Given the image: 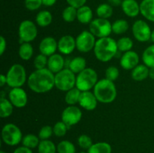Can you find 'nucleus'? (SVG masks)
<instances>
[{"label": "nucleus", "mask_w": 154, "mask_h": 153, "mask_svg": "<svg viewBox=\"0 0 154 153\" xmlns=\"http://www.w3.org/2000/svg\"><path fill=\"white\" fill-rule=\"evenodd\" d=\"M96 13L98 17L108 20V18L111 17L114 13L113 6H111L109 3H102L96 8Z\"/></svg>", "instance_id": "nucleus-25"}, {"label": "nucleus", "mask_w": 154, "mask_h": 153, "mask_svg": "<svg viewBox=\"0 0 154 153\" xmlns=\"http://www.w3.org/2000/svg\"><path fill=\"white\" fill-rule=\"evenodd\" d=\"M14 105L9 99L1 98L0 99V117L1 118H7L9 117L13 112Z\"/></svg>", "instance_id": "nucleus-28"}, {"label": "nucleus", "mask_w": 154, "mask_h": 153, "mask_svg": "<svg viewBox=\"0 0 154 153\" xmlns=\"http://www.w3.org/2000/svg\"><path fill=\"white\" fill-rule=\"evenodd\" d=\"M139 63V56L135 51L129 50L124 52L120 58V64L125 70H132Z\"/></svg>", "instance_id": "nucleus-14"}, {"label": "nucleus", "mask_w": 154, "mask_h": 153, "mask_svg": "<svg viewBox=\"0 0 154 153\" xmlns=\"http://www.w3.org/2000/svg\"><path fill=\"white\" fill-rule=\"evenodd\" d=\"M57 146L50 140H41L38 146V153H57Z\"/></svg>", "instance_id": "nucleus-31"}, {"label": "nucleus", "mask_w": 154, "mask_h": 153, "mask_svg": "<svg viewBox=\"0 0 154 153\" xmlns=\"http://www.w3.org/2000/svg\"><path fill=\"white\" fill-rule=\"evenodd\" d=\"M13 153H33L32 150L29 148L24 146H18L16 148L14 151Z\"/></svg>", "instance_id": "nucleus-44"}, {"label": "nucleus", "mask_w": 154, "mask_h": 153, "mask_svg": "<svg viewBox=\"0 0 154 153\" xmlns=\"http://www.w3.org/2000/svg\"><path fill=\"white\" fill-rule=\"evenodd\" d=\"M7 85L11 88H20L26 81V72L22 64H14L9 68L6 74Z\"/></svg>", "instance_id": "nucleus-5"}, {"label": "nucleus", "mask_w": 154, "mask_h": 153, "mask_svg": "<svg viewBox=\"0 0 154 153\" xmlns=\"http://www.w3.org/2000/svg\"><path fill=\"white\" fill-rule=\"evenodd\" d=\"M40 138L38 136L33 134H28L23 137L22 144L24 146L29 148L31 149L38 148L39 143H40Z\"/></svg>", "instance_id": "nucleus-30"}, {"label": "nucleus", "mask_w": 154, "mask_h": 153, "mask_svg": "<svg viewBox=\"0 0 154 153\" xmlns=\"http://www.w3.org/2000/svg\"><path fill=\"white\" fill-rule=\"evenodd\" d=\"M150 40L153 41V43L154 44V29L152 31V33H151V37H150Z\"/></svg>", "instance_id": "nucleus-51"}, {"label": "nucleus", "mask_w": 154, "mask_h": 153, "mask_svg": "<svg viewBox=\"0 0 154 153\" xmlns=\"http://www.w3.org/2000/svg\"><path fill=\"white\" fill-rule=\"evenodd\" d=\"M98 102L99 101L93 92L90 91L81 92L78 104L86 110L91 111L96 109Z\"/></svg>", "instance_id": "nucleus-15"}, {"label": "nucleus", "mask_w": 154, "mask_h": 153, "mask_svg": "<svg viewBox=\"0 0 154 153\" xmlns=\"http://www.w3.org/2000/svg\"><path fill=\"white\" fill-rule=\"evenodd\" d=\"M77 11H78V9L75 8L70 5L67 6L63 10V14H62L63 20L66 22H73L75 19H77Z\"/></svg>", "instance_id": "nucleus-36"}, {"label": "nucleus", "mask_w": 154, "mask_h": 153, "mask_svg": "<svg viewBox=\"0 0 154 153\" xmlns=\"http://www.w3.org/2000/svg\"><path fill=\"white\" fill-rule=\"evenodd\" d=\"M121 8L123 13L129 17H136L140 13V4L136 0H123Z\"/></svg>", "instance_id": "nucleus-18"}, {"label": "nucleus", "mask_w": 154, "mask_h": 153, "mask_svg": "<svg viewBox=\"0 0 154 153\" xmlns=\"http://www.w3.org/2000/svg\"><path fill=\"white\" fill-rule=\"evenodd\" d=\"M55 86L57 89L63 92L76 86V76L69 68H64L55 74Z\"/></svg>", "instance_id": "nucleus-6"}, {"label": "nucleus", "mask_w": 154, "mask_h": 153, "mask_svg": "<svg viewBox=\"0 0 154 153\" xmlns=\"http://www.w3.org/2000/svg\"><path fill=\"white\" fill-rule=\"evenodd\" d=\"M79 153H88V152H81Z\"/></svg>", "instance_id": "nucleus-53"}, {"label": "nucleus", "mask_w": 154, "mask_h": 153, "mask_svg": "<svg viewBox=\"0 0 154 153\" xmlns=\"http://www.w3.org/2000/svg\"><path fill=\"white\" fill-rule=\"evenodd\" d=\"M76 48L81 52H88L94 49L96 37L90 31H83L76 38Z\"/></svg>", "instance_id": "nucleus-11"}, {"label": "nucleus", "mask_w": 154, "mask_h": 153, "mask_svg": "<svg viewBox=\"0 0 154 153\" xmlns=\"http://www.w3.org/2000/svg\"><path fill=\"white\" fill-rule=\"evenodd\" d=\"M88 153H111L112 148L108 142H98L93 143L92 146L87 150Z\"/></svg>", "instance_id": "nucleus-27"}, {"label": "nucleus", "mask_w": 154, "mask_h": 153, "mask_svg": "<svg viewBox=\"0 0 154 153\" xmlns=\"http://www.w3.org/2000/svg\"><path fill=\"white\" fill-rule=\"evenodd\" d=\"M6 46H7V43H6L5 38L3 36H1L0 37V55L1 56L4 54L6 50Z\"/></svg>", "instance_id": "nucleus-45"}, {"label": "nucleus", "mask_w": 154, "mask_h": 153, "mask_svg": "<svg viewBox=\"0 0 154 153\" xmlns=\"http://www.w3.org/2000/svg\"><path fill=\"white\" fill-rule=\"evenodd\" d=\"M149 68L145 64H138L132 69L131 76L135 81H142L149 77Z\"/></svg>", "instance_id": "nucleus-22"}, {"label": "nucleus", "mask_w": 154, "mask_h": 153, "mask_svg": "<svg viewBox=\"0 0 154 153\" xmlns=\"http://www.w3.org/2000/svg\"><path fill=\"white\" fill-rule=\"evenodd\" d=\"M87 1V0H66L69 5L72 6L77 9L85 5Z\"/></svg>", "instance_id": "nucleus-43"}, {"label": "nucleus", "mask_w": 154, "mask_h": 153, "mask_svg": "<svg viewBox=\"0 0 154 153\" xmlns=\"http://www.w3.org/2000/svg\"><path fill=\"white\" fill-rule=\"evenodd\" d=\"M120 76V70L115 66H110L105 70V78L111 81H115Z\"/></svg>", "instance_id": "nucleus-40"}, {"label": "nucleus", "mask_w": 154, "mask_h": 153, "mask_svg": "<svg viewBox=\"0 0 154 153\" xmlns=\"http://www.w3.org/2000/svg\"><path fill=\"white\" fill-rule=\"evenodd\" d=\"M149 77L154 80V67L150 68V70H149Z\"/></svg>", "instance_id": "nucleus-49"}, {"label": "nucleus", "mask_w": 154, "mask_h": 153, "mask_svg": "<svg viewBox=\"0 0 154 153\" xmlns=\"http://www.w3.org/2000/svg\"><path fill=\"white\" fill-rule=\"evenodd\" d=\"M93 50L95 56L99 61L108 62L117 53V41L111 37L99 38L96 40Z\"/></svg>", "instance_id": "nucleus-2"}, {"label": "nucleus", "mask_w": 154, "mask_h": 153, "mask_svg": "<svg viewBox=\"0 0 154 153\" xmlns=\"http://www.w3.org/2000/svg\"><path fill=\"white\" fill-rule=\"evenodd\" d=\"M48 56L44 55V54L40 53L35 58L33 64H34V67L35 68V69L37 70V69L45 68L46 66H48Z\"/></svg>", "instance_id": "nucleus-38"}, {"label": "nucleus", "mask_w": 154, "mask_h": 153, "mask_svg": "<svg viewBox=\"0 0 154 153\" xmlns=\"http://www.w3.org/2000/svg\"><path fill=\"white\" fill-rule=\"evenodd\" d=\"M37 34L38 29L35 22L29 20H25L20 22L18 28V35L21 44L24 42L30 43L36 38Z\"/></svg>", "instance_id": "nucleus-9"}, {"label": "nucleus", "mask_w": 154, "mask_h": 153, "mask_svg": "<svg viewBox=\"0 0 154 153\" xmlns=\"http://www.w3.org/2000/svg\"><path fill=\"white\" fill-rule=\"evenodd\" d=\"M22 131L13 123H8L2 129V140L5 144L10 146H15L22 142Z\"/></svg>", "instance_id": "nucleus-7"}, {"label": "nucleus", "mask_w": 154, "mask_h": 153, "mask_svg": "<svg viewBox=\"0 0 154 153\" xmlns=\"http://www.w3.org/2000/svg\"><path fill=\"white\" fill-rule=\"evenodd\" d=\"M140 13L146 20L154 22V0H142L140 3Z\"/></svg>", "instance_id": "nucleus-20"}, {"label": "nucleus", "mask_w": 154, "mask_h": 153, "mask_svg": "<svg viewBox=\"0 0 154 153\" xmlns=\"http://www.w3.org/2000/svg\"><path fill=\"white\" fill-rule=\"evenodd\" d=\"M24 4L27 10L34 11L40 8L43 3H42V0H25Z\"/></svg>", "instance_id": "nucleus-42"}, {"label": "nucleus", "mask_w": 154, "mask_h": 153, "mask_svg": "<svg viewBox=\"0 0 154 153\" xmlns=\"http://www.w3.org/2000/svg\"><path fill=\"white\" fill-rule=\"evenodd\" d=\"M8 99L14 105V106L17 108L24 107L28 101L26 92L21 87L12 88L9 92Z\"/></svg>", "instance_id": "nucleus-13"}, {"label": "nucleus", "mask_w": 154, "mask_h": 153, "mask_svg": "<svg viewBox=\"0 0 154 153\" xmlns=\"http://www.w3.org/2000/svg\"><path fill=\"white\" fill-rule=\"evenodd\" d=\"M142 61L149 68L154 67V44L147 46L144 50L142 53Z\"/></svg>", "instance_id": "nucleus-29"}, {"label": "nucleus", "mask_w": 154, "mask_h": 153, "mask_svg": "<svg viewBox=\"0 0 154 153\" xmlns=\"http://www.w3.org/2000/svg\"><path fill=\"white\" fill-rule=\"evenodd\" d=\"M121 153H125V152H121Z\"/></svg>", "instance_id": "nucleus-54"}, {"label": "nucleus", "mask_w": 154, "mask_h": 153, "mask_svg": "<svg viewBox=\"0 0 154 153\" xmlns=\"http://www.w3.org/2000/svg\"><path fill=\"white\" fill-rule=\"evenodd\" d=\"M93 10L88 5H84L78 8L77 20L82 24L90 23L93 20Z\"/></svg>", "instance_id": "nucleus-21"}, {"label": "nucleus", "mask_w": 154, "mask_h": 153, "mask_svg": "<svg viewBox=\"0 0 154 153\" xmlns=\"http://www.w3.org/2000/svg\"><path fill=\"white\" fill-rule=\"evenodd\" d=\"M118 51L120 52H127L132 50L133 46V41L129 37H122L117 41Z\"/></svg>", "instance_id": "nucleus-35"}, {"label": "nucleus", "mask_w": 154, "mask_h": 153, "mask_svg": "<svg viewBox=\"0 0 154 153\" xmlns=\"http://www.w3.org/2000/svg\"><path fill=\"white\" fill-rule=\"evenodd\" d=\"M58 50V42L53 37H45L39 44V51L42 54L51 56Z\"/></svg>", "instance_id": "nucleus-17"}, {"label": "nucleus", "mask_w": 154, "mask_h": 153, "mask_svg": "<svg viewBox=\"0 0 154 153\" xmlns=\"http://www.w3.org/2000/svg\"><path fill=\"white\" fill-rule=\"evenodd\" d=\"M81 91H80L76 86L72 89L66 92L65 96V101L69 105H75L79 101L80 96H81Z\"/></svg>", "instance_id": "nucleus-32"}, {"label": "nucleus", "mask_w": 154, "mask_h": 153, "mask_svg": "<svg viewBox=\"0 0 154 153\" xmlns=\"http://www.w3.org/2000/svg\"><path fill=\"white\" fill-rule=\"evenodd\" d=\"M5 94L6 93L4 91H1V92H0V99L1 98H5Z\"/></svg>", "instance_id": "nucleus-50"}, {"label": "nucleus", "mask_w": 154, "mask_h": 153, "mask_svg": "<svg viewBox=\"0 0 154 153\" xmlns=\"http://www.w3.org/2000/svg\"><path fill=\"white\" fill-rule=\"evenodd\" d=\"M27 83L34 92H48L55 86V74L48 68L37 69L29 76Z\"/></svg>", "instance_id": "nucleus-1"}, {"label": "nucleus", "mask_w": 154, "mask_h": 153, "mask_svg": "<svg viewBox=\"0 0 154 153\" xmlns=\"http://www.w3.org/2000/svg\"><path fill=\"white\" fill-rule=\"evenodd\" d=\"M65 60L63 56L59 53H54L49 56L48 62V68L56 74L64 69Z\"/></svg>", "instance_id": "nucleus-19"}, {"label": "nucleus", "mask_w": 154, "mask_h": 153, "mask_svg": "<svg viewBox=\"0 0 154 153\" xmlns=\"http://www.w3.org/2000/svg\"><path fill=\"white\" fill-rule=\"evenodd\" d=\"M87 62L85 58L81 56H77L72 58L69 64V68L75 74H79L86 68Z\"/></svg>", "instance_id": "nucleus-23"}, {"label": "nucleus", "mask_w": 154, "mask_h": 153, "mask_svg": "<svg viewBox=\"0 0 154 153\" xmlns=\"http://www.w3.org/2000/svg\"><path fill=\"white\" fill-rule=\"evenodd\" d=\"M90 32L98 38L109 37L112 32V24L108 19L97 17L93 20L89 26Z\"/></svg>", "instance_id": "nucleus-8"}, {"label": "nucleus", "mask_w": 154, "mask_h": 153, "mask_svg": "<svg viewBox=\"0 0 154 153\" xmlns=\"http://www.w3.org/2000/svg\"><path fill=\"white\" fill-rule=\"evenodd\" d=\"M78 143L81 148L86 150H88L93 144L90 136L87 134H81V136H79V137L78 138Z\"/></svg>", "instance_id": "nucleus-39"}, {"label": "nucleus", "mask_w": 154, "mask_h": 153, "mask_svg": "<svg viewBox=\"0 0 154 153\" xmlns=\"http://www.w3.org/2000/svg\"><path fill=\"white\" fill-rule=\"evenodd\" d=\"M129 28V23L126 20H117L112 23V32L116 34H124L128 31Z\"/></svg>", "instance_id": "nucleus-33"}, {"label": "nucleus", "mask_w": 154, "mask_h": 153, "mask_svg": "<svg viewBox=\"0 0 154 153\" xmlns=\"http://www.w3.org/2000/svg\"><path fill=\"white\" fill-rule=\"evenodd\" d=\"M98 74L91 68H86L76 76V87L81 92L90 91L98 82Z\"/></svg>", "instance_id": "nucleus-4"}, {"label": "nucleus", "mask_w": 154, "mask_h": 153, "mask_svg": "<svg viewBox=\"0 0 154 153\" xmlns=\"http://www.w3.org/2000/svg\"><path fill=\"white\" fill-rule=\"evenodd\" d=\"M0 153H6V152L5 151H3V150H1V151H0Z\"/></svg>", "instance_id": "nucleus-52"}, {"label": "nucleus", "mask_w": 154, "mask_h": 153, "mask_svg": "<svg viewBox=\"0 0 154 153\" xmlns=\"http://www.w3.org/2000/svg\"><path fill=\"white\" fill-rule=\"evenodd\" d=\"M69 128V126L67 124H65L63 121L57 122L54 126L53 127V130H54V134L55 136L57 137H62L64 136L67 133L68 129Z\"/></svg>", "instance_id": "nucleus-37"}, {"label": "nucleus", "mask_w": 154, "mask_h": 153, "mask_svg": "<svg viewBox=\"0 0 154 153\" xmlns=\"http://www.w3.org/2000/svg\"><path fill=\"white\" fill-rule=\"evenodd\" d=\"M76 48V39L72 35L66 34L60 38L58 41V50L64 55H69Z\"/></svg>", "instance_id": "nucleus-16"}, {"label": "nucleus", "mask_w": 154, "mask_h": 153, "mask_svg": "<svg viewBox=\"0 0 154 153\" xmlns=\"http://www.w3.org/2000/svg\"><path fill=\"white\" fill-rule=\"evenodd\" d=\"M57 2V0H42L43 5L47 6V7H51L54 5Z\"/></svg>", "instance_id": "nucleus-46"}, {"label": "nucleus", "mask_w": 154, "mask_h": 153, "mask_svg": "<svg viewBox=\"0 0 154 153\" xmlns=\"http://www.w3.org/2000/svg\"><path fill=\"white\" fill-rule=\"evenodd\" d=\"M108 3L111 4V6H119V5H121L122 4V2L123 0H108Z\"/></svg>", "instance_id": "nucleus-47"}, {"label": "nucleus", "mask_w": 154, "mask_h": 153, "mask_svg": "<svg viewBox=\"0 0 154 153\" xmlns=\"http://www.w3.org/2000/svg\"><path fill=\"white\" fill-rule=\"evenodd\" d=\"M152 30L150 26L143 20H138L132 25L134 38L140 42H147L150 40Z\"/></svg>", "instance_id": "nucleus-10"}, {"label": "nucleus", "mask_w": 154, "mask_h": 153, "mask_svg": "<svg viewBox=\"0 0 154 153\" xmlns=\"http://www.w3.org/2000/svg\"><path fill=\"white\" fill-rule=\"evenodd\" d=\"M5 84H7V77H6V75L1 74L0 75V86H4Z\"/></svg>", "instance_id": "nucleus-48"}, {"label": "nucleus", "mask_w": 154, "mask_h": 153, "mask_svg": "<svg viewBox=\"0 0 154 153\" xmlns=\"http://www.w3.org/2000/svg\"><path fill=\"white\" fill-rule=\"evenodd\" d=\"M57 153H76L75 145L69 140H62L57 146Z\"/></svg>", "instance_id": "nucleus-34"}, {"label": "nucleus", "mask_w": 154, "mask_h": 153, "mask_svg": "<svg viewBox=\"0 0 154 153\" xmlns=\"http://www.w3.org/2000/svg\"><path fill=\"white\" fill-rule=\"evenodd\" d=\"M93 93L98 101L103 104L112 103L117 94L114 82L106 78L98 81L93 88Z\"/></svg>", "instance_id": "nucleus-3"}, {"label": "nucleus", "mask_w": 154, "mask_h": 153, "mask_svg": "<svg viewBox=\"0 0 154 153\" xmlns=\"http://www.w3.org/2000/svg\"><path fill=\"white\" fill-rule=\"evenodd\" d=\"M34 52V50H33L32 46L30 43L28 42H24L20 44L19 47V50H18V54H19L20 57L21 59L24 60V61H28L32 58Z\"/></svg>", "instance_id": "nucleus-26"}, {"label": "nucleus", "mask_w": 154, "mask_h": 153, "mask_svg": "<svg viewBox=\"0 0 154 153\" xmlns=\"http://www.w3.org/2000/svg\"><path fill=\"white\" fill-rule=\"evenodd\" d=\"M52 20L53 16L48 10H41L36 15V23L41 27L48 26L52 22Z\"/></svg>", "instance_id": "nucleus-24"}, {"label": "nucleus", "mask_w": 154, "mask_h": 153, "mask_svg": "<svg viewBox=\"0 0 154 153\" xmlns=\"http://www.w3.org/2000/svg\"><path fill=\"white\" fill-rule=\"evenodd\" d=\"M53 134H54L53 128L50 125H45L43 126L39 130L38 137L40 138L41 140H49L53 135Z\"/></svg>", "instance_id": "nucleus-41"}, {"label": "nucleus", "mask_w": 154, "mask_h": 153, "mask_svg": "<svg viewBox=\"0 0 154 153\" xmlns=\"http://www.w3.org/2000/svg\"><path fill=\"white\" fill-rule=\"evenodd\" d=\"M82 118V112L81 109L75 105H69L65 108L61 115L62 121L69 128L78 124Z\"/></svg>", "instance_id": "nucleus-12"}]
</instances>
